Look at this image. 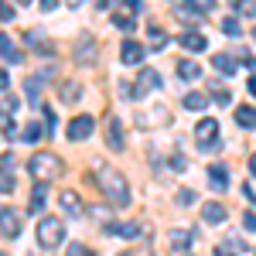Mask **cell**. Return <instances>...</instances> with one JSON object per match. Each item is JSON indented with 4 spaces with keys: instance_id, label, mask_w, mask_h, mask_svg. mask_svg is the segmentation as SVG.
I'll return each instance as SVG.
<instances>
[{
    "instance_id": "cell-1",
    "label": "cell",
    "mask_w": 256,
    "mask_h": 256,
    "mask_svg": "<svg viewBox=\"0 0 256 256\" xmlns=\"http://www.w3.org/2000/svg\"><path fill=\"white\" fill-rule=\"evenodd\" d=\"M96 184L116 208H126V205H130V184H126V178L120 174L113 164H99L96 168Z\"/></svg>"
},
{
    "instance_id": "cell-2",
    "label": "cell",
    "mask_w": 256,
    "mask_h": 256,
    "mask_svg": "<svg viewBox=\"0 0 256 256\" xmlns=\"http://www.w3.org/2000/svg\"><path fill=\"white\" fill-rule=\"evenodd\" d=\"M58 171H62V160L55 154H48V150H41V154H34L28 160V174L34 181H52V178H58Z\"/></svg>"
},
{
    "instance_id": "cell-3",
    "label": "cell",
    "mask_w": 256,
    "mask_h": 256,
    "mask_svg": "<svg viewBox=\"0 0 256 256\" xmlns=\"http://www.w3.org/2000/svg\"><path fill=\"white\" fill-rule=\"evenodd\" d=\"M38 242L44 246V250H55L58 242H65V226H62V218L48 216L38 222Z\"/></svg>"
},
{
    "instance_id": "cell-4",
    "label": "cell",
    "mask_w": 256,
    "mask_h": 256,
    "mask_svg": "<svg viewBox=\"0 0 256 256\" xmlns=\"http://www.w3.org/2000/svg\"><path fill=\"white\" fill-rule=\"evenodd\" d=\"M160 86H164V82H160L158 68H140L137 86H123V92H126V96H134V99H144L147 92H154V89H160Z\"/></svg>"
},
{
    "instance_id": "cell-5",
    "label": "cell",
    "mask_w": 256,
    "mask_h": 256,
    "mask_svg": "<svg viewBox=\"0 0 256 256\" xmlns=\"http://www.w3.org/2000/svg\"><path fill=\"white\" fill-rule=\"evenodd\" d=\"M195 144H198V150H216L218 147V120H212V116L198 120L195 123Z\"/></svg>"
},
{
    "instance_id": "cell-6",
    "label": "cell",
    "mask_w": 256,
    "mask_h": 256,
    "mask_svg": "<svg viewBox=\"0 0 256 256\" xmlns=\"http://www.w3.org/2000/svg\"><path fill=\"white\" fill-rule=\"evenodd\" d=\"M171 120L168 106H147V110H137V126L140 130H154V126H164Z\"/></svg>"
},
{
    "instance_id": "cell-7",
    "label": "cell",
    "mask_w": 256,
    "mask_h": 256,
    "mask_svg": "<svg viewBox=\"0 0 256 256\" xmlns=\"http://www.w3.org/2000/svg\"><path fill=\"white\" fill-rule=\"evenodd\" d=\"M58 205H62V212L68 218H82L89 208L82 205V198H79V192H58Z\"/></svg>"
},
{
    "instance_id": "cell-8",
    "label": "cell",
    "mask_w": 256,
    "mask_h": 256,
    "mask_svg": "<svg viewBox=\"0 0 256 256\" xmlns=\"http://www.w3.org/2000/svg\"><path fill=\"white\" fill-rule=\"evenodd\" d=\"M92 130H96V120L89 116V113H82V116H76L68 123V140H89Z\"/></svg>"
},
{
    "instance_id": "cell-9",
    "label": "cell",
    "mask_w": 256,
    "mask_h": 256,
    "mask_svg": "<svg viewBox=\"0 0 256 256\" xmlns=\"http://www.w3.org/2000/svg\"><path fill=\"white\" fill-rule=\"evenodd\" d=\"M20 229H24V222H20L18 212H14V208H0V232L7 239H18Z\"/></svg>"
},
{
    "instance_id": "cell-10",
    "label": "cell",
    "mask_w": 256,
    "mask_h": 256,
    "mask_svg": "<svg viewBox=\"0 0 256 256\" xmlns=\"http://www.w3.org/2000/svg\"><path fill=\"white\" fill-rule=\"evenodd\" d=\"M144 55H147V48H144L140 41H134V38H126L123 48H120V62H123V65H140Z\"/></svg>"
},
{
    "instance_id": "cell-11",
    "label": "cell",
    "mask_w": 256,
    "mask_h": 256,
    "mask_svg": "<svg viewBox=\"0 0 256 256\" xmlns=\"http://www.w3.org/2000/svg\"><path fill=\"white\" fill-rule=\"evenodd\" d=\"M102 232H106V236H120V239H137L140 236V226H137V222H106Z\"/></svg>"
},
{
    "instance_id": "cell-12",
    "label": "cell",
    "mask_w": 256,
    "mask_h": 256,
    "mask_svg": "<svg viewBox=\"0 0 256 256\" xmlns=\"http://www.w3.org/2000/svg\"><path fill=\"white\" fill-rule=\"evenodd\" d=\"M106 144H110V150H123L126 147V140H123V123L116 116H110L106 123Z\"/></svg>"
},
{
    "instance_id": "cell-13",
    "label": "cell",
    "mask_w": 256,
    "mask_h": 256,
    "mask_svg": "<svg viewBox=\"0 0 256 256\" xmlns=\"http://www.w3.org/2000/svg\"><path fill=\"white\" fill-rule=\"evenodd\" d=\"M202 218H205L208 226H222V222H226V205H222V202H205V205H202Z\"/></svg>"
},
{
    "instance_id": "cell-14",
    "label": "cell",
    "mask_w": 256,
    "mask_h": 256,
    "mask_svg": "<svg viewBox=\"0 0 256 256\" xmlns=\"http://www.w3.org/2000/svg\"><path fill=\"white\" fill-rule=\"evenodd\" d=\"M192 242H195V236H192L188 229H171V232H168V246H171L174 253H184Z\"/></svg>"
},
{
    "instance_id": "cell-15",
    "label": "cell",
    "mask_w": 256,
    "mask_h": 256,
    "mask_svg": "<svg viewBox=\"0 0 256 256\" xmlns=\"http://www.w3.org/2000/svg\"><path fill=\"white\" fill-rule=\"evenodd\" d=\"M208 181L216 192H226L229 188V168L226 164H208Z\"/></svg>"
},
{
    "instance_id": "cell-16",
    "label": "cell",
    "mask_w": 256,
    "mask_h": 256,
    "mask_svg": "<svg viewBox=\"0 0 256 256\" xmlns=\"http://www.w3.org/2000/svg\"><path fill=\"white\" fill-rule=\"evenodd\" d=\"M79 96H82V86L76 79L58 82V99H62V102H79Z\"/></svg>"
},
{
    "instance_id": "cell-17",
    "label": "cell",
    "mask_w": 256,
    "mask_h": 256,
    "mask_svg": "<svg viewBox=\"0 0 256 256\" xmlns=\"http://www.w3.org/2000/svg\"><path fill=\"white\" fill-rule=\"evenodd\" d=\"M181 48H184V52H205L208 41H205V34H198V31H184V34H181Z\"/></svg>"
},
{
    "instance_id": "cell-18",
    "label": "cell",
    "mask_w": 256,
    "mask_h": 256,
    "mask_svg": "<svg viewBox=\"0 0 256 256\" xmlns=\"http://www.w3.org/2000/svg\"><path fill=\"white\" fill-rule=\"evenodd\" d=\"M0 55H4V62H10V65H20V62H24V55L14 48L10 34H0Z\"/></svg>"
},
{
    "instance_id": "cell-19",
    "label": "cell",
    "mask_w": 256,
    "mask_h": 256,
    "mask_svg": "<svg viewBox=\"0 0 256 256\" xmlns=\"http://www.w3.org/2000/svg\"><path fill=\"white\" fill-rule=\"evenodd\" d=\"M44 202H48V181H34V188H31V212H41L44 208Z\"/></svg>"
},
{
    "instance_id": "cell-20",
    "label": "cell",
    "mask_w": 256,
    "mask_h": 256,
    "mask_svg": "<svg viewBox=\"0 0 256 256\" xmlns=\"http://www.w3.org/2000/svg\"><path fill=\"white\" fill-rule=\"evenodd\" d=\"M236 123L242 126V130H256V106H239L236 110Z\"/></svg>"
},
{
    "instance_id": "cell-21",
    "label": "cell",
    "mask_w": 256,
    "mask_h": 256,
    "mask_svg": "<svg viewBox=\"0 0 256 256\" xmlns=\"http://www.w3.org/2000/svg\"><path fill=\"white\" fill-rule=\"evenodd\" d=\"M178 76H181L184 82H195V79H202V65H198V62H192V58L178 62Z\"/></svg>"
},
{
    "instance_id": "cell-22",
    "label": "cell",
    "mask_w": 256,
    "mask_h": 256,
    "mask_svg": "<svg viewBox=\"0 0 256 256\" xmlns=\"http://www.w3.org/2000/svg\"><path fill=\"white\" fill-rule=\"evenodd\" d=\"M147 48H154V52L168 48V34H164V28H158V24L147 28Z\"/></svg>"
},
{
    "instance_id": "cell-23",
    "label": "cell",
    "mask_w": 256,
    "mask_h": 256,
    "mask_svg": "<svg viewBox=\"0 0 256 256\" xmlns=\"http://www.w3.org/2000/svg\"><path fill=\"white\" fill-rule=\"evenodd\" d=\"M212 65H216V72H222V76H232L236 72V58L226 55V52L222 55H212Z\"/></svg>"
},
{
    "instance_id": "cell-24",
    "label": "cell",
    "mask_w": 256,
    "mask_h": 256,
    "mask_svg": "<svg viewBox=\"0 0 256 256\" xmlns=\"http://www.w3.org/2000/svg\"><path fill=\"white\" fill-rule=\"evenodd\" d=\"M181 106L192 110V113H195V110H205V106H208V96H205V92H184Z\"/></svg>"
},
{
    "instance_id": "cell-25",
    "label": "cell",
    "mask_w": 256,
    "mask_h": 256,
    "mask_svg": "<svg viewBox=\"0 0 256 256\" xmlns=\"http://www.w3.org/2000/svg\"><path fill=\"white\" fill-rule=\"evenodd\" d=\"M208 92H212V99H216V102H222V106H229V102H232V92H229L222 82H212V86H208Z\"/></svg>"
},
{
    "instance_id": "cell-26",
    "label": "cell",
    "mask_w": 256,
    "mask_h": 256,
    "mask_svg": "<svg viewBox=\"0 0 256 256\" xmlns=\"http://www.w3.org/2000/svg\"><path fill=\"white\" fill-rule=\"evenodd\" d=\"M18 140H24V144H38V140H41V126H38V123H28V126L20 130Z\"/></svg>"
},
{
    "instance_id": "cell-27",
    "label": "cell",
    "mask_w": 256,
    "mask_h": 256,
    "mask_svg": "<svg viewBox=\"0 0 256 256\" xmlns=\"http://www.w3.org/2000/svg\"><path fill=\"white\" fill-rule=\"evenodd\" d=\"M76 52H79L76 58L86 62V65H92V62H96V55H92V52H96V44H92V41H89V44H82V41H79V48H76Z\"/></svg>"
},
{
    "instance_id": "cell-28",
    "label": "cell",
    "mask_w": 256,
    "mask_h": 256,
    "mask_svg": "<svg viewBox=\"0 0 256 256\" xmlns=\"http://www.w3.org/2000/svg\"><path fill=\"white\" fill-rule=\"evenodd\" d=\"M239 20L236 18H222V34H229V38H239Z\"/></svg>"
},
{
    "instance_id": "cell-29",
    "label": "cell",
    "mask_w": 256,
    "mask_h": 256,
    "mask_svg": "<svg viewBox=\"0 0 256 256\" xmlns=\"http://www.w3.org/2000/svg\"><path fill=\"white\" fill-rule=\"evenodd\" d=\"M24 92H28V99H31V102H38V96H41V79H28V82H24Z\"/></svg>"
},
{
    "instance_id": "cell-30",
    "label": "cell",
    "mask_w": 256,
    "mask_h": 256,
    "mask_svg": "<svg viewBox=\"0 0 256 256\" xmlns=\"http://www.w3.org/2000/svg\"><path fill=\"white\" fill-rule=\"evenodd\" d=\"M232 7H239L242 14H250V18H256V0H229Z\"/></svg>"
},
{
    "instance_id": "cell-31",
    "label": "cell",
    "mask_w": 256,
    "mask_h": 256,
    "mask_svg": "<svg viewBox=\"0 0 256 256\" xmlns=\"http://www.w3.org/2000/svg\"><path fill=\"white\" fill-rule=\"evenodd\" d=\"M188 7H192V10H198V14H208V10L216 7V0H188Z\"/></svg>"
},
{
    "instance_id": "cell-32",
    "label": "cell",
    "mask_w": 256,
    "mask_h": 256,
    "mask_svg": "<svg viewBox=\"0 0 256 256\" xmlns=\"http://www.w3.org/2000/svg\"><path fill=\"white\" fill-rule=\"evenodd\" d=\"M0 113H7V116H14V113H18V99H14V96H7V92H4V106H0Z\"/></svg>"
},
{
    "instance_id": "cell-33",
    "label": "cell",
    "mask_w": 256,
    "mask_h": 256,
    "mask_svg": "<svg viewBox=\"0 0 256 256\" xmlns=\"http://www.w3.org/2000/svg\"><path fill=\"white\" fill-rule=\"evenodd\" d=\"M14 164H18L14 154H4V158H0V174H14Z\"/></svg>"
},
{
    "instance_id": "cell-34",
    "label": "cell",
    "mask_w": 256,
    "mask_h": 256,
    "mask_svg": "<svg viewBox=\"0 0 256 256\" xmlns=\"http://www.w3.org/2000/svg\"><path fill=\"white\" fill-rule=\"evenodd\" d=\"M0 192H4V195L14 192V174H0Z\"/></svg>"
},
{
    "instance_id": "cell-35",
    "label": "cell",
    "mask_w": 256,
    "mask_h": 256,
    "mask_svg": "<svg viewBox=\"0 0 256 256\" xmlns=\"http://www.w3.org/2000/svg\"><path fill=\"white\" fill-rule=\"evenodd\" d=\"M192 202H195V192L192 188H181L178 192V205H192Z\"/></svg>"
},
{
    "instance_id": "cell-36",
    "label": "cell",
    "mask_w": 256,
    "mask_h": 256,
    "mask_svg": "<svg viewBox=\"0 0 256 256\" xmlns=\"http://www.w3.org/2000/svg\"><path fill=\"white\" fill-rule=\"evenodd\" d=\"M120 256H154V253H150V246H134V250H123Z\"/></svg>"
},
{
    "instance_id": "cell-37",
    "label": "cell",
    "mask_w": 256,
    "mask_h": 256,
    "mask_svg": "<svg viewBox=\"0 0 256 256\" xmlns=\"http://www.w3.org/2000/svg\"><path fill=\"white\" fill-rule=\"evenodd\" d=\"M184 168H188V160L181 158V154H174V158H171V171H178V174H181Z\"/></svg>"
},
{
    "instance_id": "cell-38",
    "label": "cell",
    "mask_w": 256,
    "mask_h": 256,
    "mask_svg": "<svg viewBox=\"0 0 256 256\" xmlns=\"http://www.w3.org/2000/svg\"><path fill=\"white\" fill-rule=\"evenodd\" d=\"M44 130L55 134V110H44Z\"/></svg>"
},
{
    "instance_id": "cell-39",
    "label": "cell",
    "mask_w": 256,
    "mask_h": 256,
    "mask_svg": "<svg viewBox=\"0 0 256 256\" xmlns=\"http://www.w3.org/2000/svg\"><path fill=\"white\" fill-rule=\"evenodd\" d=\"M0 20H14V7L0 0Z\"/></svg>"
},
{
    "instance_id": "cell-40",
    "label": "cell",
    "mask_w": 256,
    "mask_h": 256,
    "mask_svg": "<svg viewBox=\"0 0 256 256\" xmlns=\"http://www.w3.org/2000/svg\"><path fill=\"white\" fill-rule=\"evenodd\" d=\"M65 253H68V256H86V253H89V250H86V246H82V242H72V246H68V250H65Z\"/></svg>"
},
{
    "instance_id": "cell-41",
    "label": "cell",
    "mask_w": 256,
    "mask_h": 256,
    "mask_svg": "<svg viewBox=\"0 0 256 256\" xmlns=\"http://www.w3.org/2000/svg\"><path fill=\"white\" fill-rule=\"evenodd\" d=\"M242 226H246L250 232H256V216H253V212H246V216H242Z\"/></svg>"
},
{
    "instance_id": "cell-42",
    "label": "cell",
    "mask_w": 256,
    "mask_h": 256,
    "mask_svg": "<svg viewBox=\"0 0 256 256\" xmlns=\"http://www.w3.org/2000/svg\"><path fill=\"white\" fill-rule=\"evenodd\" d=\"M38 7H41V10H44V14H52V10L58 7V0H38Z\"/></svg>"
},
{
    "instance_id": "cell-43",
    "label": "cell",
    "mask_w": 256,
    "mask_h": 256,
    "mask_svg": "<svg viewBox=\"0 0 256 256\" xmlns=\"http://www.w3.org/2000/svg\"><path fill=\"white\" fill-rule=\"evenodd\" d=\"M89 216H92V218H99V222H106V216H110V212H106V208H99V205H96V208H89Z\"/></svg>"
},
{
    "instance_id": "cell-44",
    "label": "cell",
    "mask_w": 256,
    "mask_h": 256,
    "mask_svg": "<svg viewBox=\"0 0 256 256\" xmlns=\"http://www.w3.org/2000/svg\"><path fill=\"white\" fill-rule=\"evenodd\" d=\"M236 55H242V65H246V68H250V72H256V58H250V55H246V52H236Z\"/></svg>"
},
{
    "instance_id": "cell-45",
    "label": "cell",
    "mask_w": 256,
    "mask_h": 256,
    "mask_svg": "<svg viewBox=\"0 0 256 256\" xmlns=\"http://www.w3.org/2000/svg\"><path fill=\"white\" fill-rule=\"evenodd\" d=\"M7 86H10V76H7V72L0 68V92H7Z\"/></svg>"
},
{
    "instance_id": "cell-46",
    "label": "cell",
    "mask_w": 256,
    "mask_h": 256,
    "mask_svg": "<svg viewBox=\"0 0 256 256\" xmlns=\"http://www.w3.org/2000/svg\"><path fill=\"white\" fill-rule=\"evenodd\" d=\"M242 195H246V202H253V205H256V192H253V188H250V184L242 188Z\"/></svg>"
},
{
    "instance_id": "cell-47",
    "label": "cell",
    "mask_w": 256,
    "mask_h": 256,
    "mask_svg": "<svg viewBox=\"0 0 256 256\" xmlns=\"http://www.w3.org/2000/svg\"><path fill=\"white\" fill-rule=\"evenodd\" d=\"M246 168H250V174L256 178V154H250V164H246Z\"/></svg>"
},
{
    "instance_id": "cell-48",
    "label": "cell",
    "mask_w": 256,
    "mask_h": 256,
    "mask_svg": "<svg viewBox=\"0 0 256 256\" xmlns=\"http://www.w3.org/2000/svg\"><path fill=\"white\" fill-rule=\"evenodd\" d=\"M246 89H250V96H256V76H253L250 82H246Z\"/></svg>"
},
{
    "instance_id": "cell-49",
    "label": "cell",
    "mask_w": 256,
    "mask_h": 256,
    "mask_svg": "<svg viewBox=\"0 0 256 256\" xmlns=\"http://www.w3.org/2000/svg\"><path fill=\"white\" fill-rule=\"evenodd\" d=\"M65 4H68V7H79V4H82V0H65Z\"/></svg>"
},
{
    "instance_id": "cell-50",
    "label": "cell",
    "mask_w": 256,
    "mask_h": 256,
    "mask_svg": "<svg viewBox=\"0 0 256 256\" xmlns=\"http://www.w3.org/2000/svg\"><path fill=\"white\" fill-rule=\"evenodd\" d=\"M216 256H229V253H226V250H216Z\"/></svg>"
},
{
    "instance_id": "cell-51",
    "label": "cell",
    "mask_w": 256,
    "mask_h": 256,
    "mask_svg": "<svg viewBox=\"0 0 256 256\" xmlns=\"http://www.w3.org/2000/svg\"><path fill=\"white\" fill-rule=\"evenodd\" d=\"M86 256H96V253H92V250H89V253H86Z\"/></svg>"
},
{
    "instance_id": "cell-52",
    "label": "cell",
    "mask_w": 256,
    "mask_h": 256,
    "mask_svg": "<svg viewBox=\"0 0 256 256\" xmlns=\"http://www.w3.org/2000/svg\"><path fill=\"white\" fill-rule=\"evenodd\" d=\"M253 41H256V28H253Z\"/></svg>"
},
{
    "instance_id": "cell-53",
    "label": "cell",
    "mask_w": 256,
    "mask_h": 256,
    "mask_svg": "<svg viewBox=\"0 0 256 256\" xmlns=\"http://www.w3.org/2000/svg\"><path fill=\"white\" fill-rule=\"evenodd\" d=\"M20 4H31V0H20Z\"/></svg>"
},
{
    "instance_id": "cell-54",
    "label": "cell",
    "mask_w": 256,
    "mask_h": 256,
    "mask_svg": "<svg viewBox=\"0 0 256 256\" xmlns=\"http://www.w3.org/2000/svg\"><path fill=\"white\" fill-rule=\"evenodd\" d=\"M0 256H4V253H0Z\"/></svg>"
}]
</instances>
